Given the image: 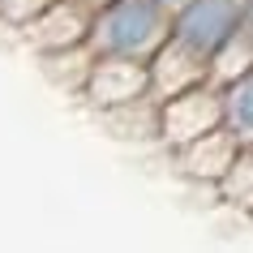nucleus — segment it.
Masks as SVG:
<instances>
[{"mask_svg": "<svg viewBox=\"0 0 253 253\" xmlns=\"http://www.w3.org/2000/svg\"><path fill=\"white\" fill-rule=\"evenodd\" d=\"M172 35V9L159 0H112L94 9L86 47L90 56H133L150 60L159 43Z\"/></svg>", "mask_w": 253, "mask_h": 253, "instance_id": "obj_1", "label": "nucleus"}, {"mask_svg": "<svg viewBox=\"0 0 253 253\" xmlns=\"http://www.w3.org/2000/svg\"><path fill=\"white\" fill-rule=\"evenodd\" d=\"M219 125H223V94H219L214 82H198V86H185V90L159 99L155 137L176 150L185 142H193V137L219 129Z\"/></svg>", "mask_w": 253, "mask_h": 253, "instance_id": "obj_2", "label": "nucleus"}, {"mask_svg": "<svg viewBox=\"0 0 253 253\" xmlns=\"http://www.w3.org/2000/svg\"><path fill=\"white\" fill-rule=\"evenodd\" d=\"M245 26V0H185L172 9V35L211 60Z\"/></svg>", "mask_w": 253, "mask_h": 253, "instance_id": "obj_3", "label": "nucleus"}, {"mask_svg": "<svg viewBox=\"0 0 253 253\" xmlns=\"http://www.w3.org/2000/svg\"><path fill=\"white\" fill-rule=\"evenodd\" d=\"M82 94L99 112L137 103L150 94V65L133 60V56H90V69L82 78Z\"/></svg>", "mask_w": 253, "mask_h": 253, "instance_id": "obj_4", "label": "nucleus"}, {"mask_svg": "<svg viewBox=\"0 0 253 253\" xmlns=\"http://www.w3.org/2000/svg\"><path fill=\"white\" fill-rule=\"evenodd\" d=\"M90 22H94L90 4H82V0H52L35 22L22 26V35H26V43L39 56H52V52H69V47H86Z\"/></svg>", "mask_w": 253, "mask_h": 253, "instance_id": "obj_5", "label": "nucleus"}, {"mask_svg": "<svg viewBox=\"0 0 253 253\" xmlns=\"http://www.w3.org/2000/svg\"><path fill=\"white\" fill-rule=\"evenodd\" d=\"M150 65V94L163 99V94H176L185 86H198V82H211V60L202 52H193L189 43H180L176 35L159 43V52L146 60Z\"/></svg>", "mask_w": 253, "mask_h": 253, "instance_id": "obj_6", "label": "nucleus"}, {"mask_svg": "<svg viewBox=\"0 0 253 253\" xmlns=\"http://www.w3.org/2000/svg\"><path fill=\"white\" fill-rule=\"evenodd\" d=\"M240 146H245V142H240L227 125H219L211 133H202V137H193V142H185V146H176V163H180V172L193 176V180L219 185Z\"/></svg>", "mask_w": 253, "mask_h": 253, "instance_id": "obj_7", "label": "nucleus"}, {"mask_svg": "<svg viewBox=\"0 0 253 253\" xmlns=\"http://www.w3.org/2000/svg\"><path fill=\"white\" fill-rule=\"evenodd\" d=\"M223 94V125L240 142H253V69H245L240 78L219 86Z\"/></svg>", "mask_w": 253, "mask_h": 253, "instance_id": "obj_8", "label": "nucleus"}, {"mask_svg": "<svg viewBox=\"0 0 253 253\" xmlns=\"http://www.w3.org/2000/svg\"><path fill=\"white\" fill-rule=\"evenodd\" d=\"M245 69H253V26H240L236 35L211 56V82L223 86V82L240 78Z\"/></svg>", "mask_w": 253, "mask_h": 253, "instance_id": "obj_9", "label": "nucleus"}, {"mask_svg": "<svg viewBox=\"0 0 253 253\" xmlns=\"http://www.w3.org/2000/svg\"><path fill=\"white\" fill-rule=\"evenodd\" d=\"M219 198L232 202L236 211H249L253 214V142H245V146L236 150V159H232V168L223 172V180H219Z\"/></svg>", "mask_w": 253, "mask_h": 253, "instance_id": "obj_10", "label": "nucleus"}, {"mask_svg": "<svg viewBox=\"0 0 253 253\" xmlns=\"http://www.w3.org/2000/svg\"><path fill=\"white\" fill-rule=\"evenodd\" d=\"M52 0H0V22H9V26H26V22H35V17L47 9Z\"/></svg>", "mask_w": 253, "mask_h": 253, "instance_id": "obj_11", "label": "nucleus"}, {"mask_svg": "<svg viewBox=\"0 0 253 253\" xmlns=\"http://www.w3.org/2000/svg\"><path fill=\"white\" fill-rule=\"evenodd\" d=\"M82 4H90V9H103V4H112V0H82Z\"/></svg>", "mask_w": 253, "mask_h": 253, "instance_id": "obj_12", "label": "nucleus"}, {"mask_svg": "<svg viewBox=\"0 0 253 253\" xmlns=\"http://www.w3.org/2000/svg\"><path fill=\"white\" fill-rule=\"evenodd\" d=\"M159 4H168V9H176V4H185V0H159Z\"/></svg>", "mask_w": 253, "mask_h": 253, "instance_id": "obj_13", "label": "nucleus"}]
</instances>
